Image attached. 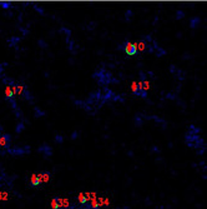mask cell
Here are the masks:
<instances>
[{
	"mask_svg": "<svg viewBox=\"0 0 207 209\" xmlns=\"http://www.w3.org/2000/svg\"><path fill=\"white\" fill-rule=\"evenodd\" d=\"M145 119H152V120H155V121L158 123V124L162 125V128H166L167 127L166 120L162 119V118H160V117H157V115H145Z\"/></svg>",
	"mask_w": 207,
	"mask_h": 209,
	"instance_id": "obj_9",
	"label": "cell"
},
{
	"mask_svg": "<svg viewBox=\"0 0 207 209\" xmlns=\"http://www.w3.org/2000/svg\"><path fill=\"white\" fill-rule=\"evenodd\" d=\"M24 128H25L24 123H19V124L16 125V133H21V131L24 130Z\"/></svg>",
	"mask_w": 207,
	"mask_h": 209,
	"instance_id": "obj_23",
	"label": "cell"
},
{
	"mask_svg": "<svg viewBox=\"0 0 207 209\" xmlns=\"http://www.w3.org/2000/svg\"><path fill=\"white\" fill-rule=\"evenodd\" d=\"M151 150H152V152H157V153L160 152V149L157 148V146H156V145H152V146H151Z\"/></svg>",
	"mask_w": 207,
	"mask_h": 209,
	"instance_id": "obj_30",
	"label": "cell"
},
{
	"mask_svg": "<svg viewBox=\"0 0 207 209\" xmlns=\"http://www.w3.org/2000/svg\"><path fill=\"white\" fill-rule=\"evenodd\" d=\"M0 6L4 8V9H7V8L11 6V3H0Z\"/></svg>",
	"mask_w": 207,
	"mask_h": 209,
	"instance_id": "obj_27",
	"label": "cell"
},
{
	"mask_svg": "<svg viewBox=\"0 0 207 209\" xmlns=\"http://www.w3.org/2000/svg\"><path fill=\"white\" fill-rule=\"evenodd\" d=\"M185 140H186L187 146L194 148L196 150L201 149L205 146V140H203V138H201L200 135H188V134H186Z\"/></svg>",
	"mask_w": 207,
	"mask_h": 209,
	"instance_id": "obj_2",
	"label": "cell"
},
{
	"mask_svg": "<svg viewBox=\"0 0 207 209\" xmlns=\"http://www.w3.org/2000/svg\"><path fill=\"white\" fill-rule=\"evenodd\" d=\"M134 120H135V125H136L137 128L141 127V125L143 124V120H145V114H143V113H137V114L135 115Z\"/></svg>",
	"mask_w": 207,
	"mask_h": 209,
	"instance_id": "obj_10",
	"label": "cell"
},
{
	"mask_svg": "<svg viewBox=\"0 0 207 209\" xmlns=\"http://www.w3.org/2000/svg\"><path fill=\"white\" fill-rule=\"evenodd\" d=\"M93 78L94 79H97L99 84L102 85V87L105 88L107 84L111 83L114 76H112V74L110 72H107L104 66H101V68H99L97 70H95V73L93 74Z\"/></svg>",
	"mask_w": 207,
	"mask_h": 209,
	"instance_id": "obj_1",
	"label": "cell"
},
{
	"mask_svg": "<svg viewBox=\"0 0 207 209\" xmlns=\"http://www.w3.org/2000/svg\"><path fill=\"white\" fill-rule=\"evenodd\" d=\"M39 46H40V48H43V49H46V48H48V44L45 43L43 39H40V40H39Z\"/></svg>",
	"mask_w": 207,
	"mask_h": 209,
	"instance_id": "obj_25",
	"label": "cell"
},
{
	"mask_svg": "<svg viewBox=\"0 0 207 209\" xmlns=\"http://www.w3.org/2000/svg\"><path fill=\"white\" fill-rule=\"evenodd\" d=\"M131 89H132L134 95L140 97V98H142V99H146V98H147V91L142 88V85H141V84L136 85V83L134 81V83L131 84Z\"/></svg>",
	"mask_w": 207,
	"mask_h": 209,
	"instance_id": "obj_5",
	"label": "cell"
},
{
	"mask_svg": "<svg viewBox=\"0 0 207 209\" xmlns=\"http://www.w3.org/2000/svg\"><path fill=\"white\" fill-rule=\"evenodd\" d=\"M51 205L54 209H69L70 208V204H69V200L65 198H60L56 197L51 200Z\"/></svg>",
	"mask_w": 207,
	"mask_h": 209,
	"instance_id": "obj_4",
	"label": "cell"
},
{
	"mask_svg": "<svg viewBox=\"0 0 207 209\" xmlns=\"http://www.w3.org/2000/svg\"><path fill=\"white\" fill-rule=\"evenodd\" d=\"M175 76L179 79V81H183V80L186 79V73L183 72V70H181V69H177V72H176Z\"/></svg>",
	"mask_w": 207,
	"mask_h": 209,
	"instance_id": "obj_14",
	"label": "cell"
},
{
	"mask_svg": "<svg viewBox=\"0 0 207 209\" xmlns=\"http://www.w3.org/2000/svg\"><path fill=\"white\" fill-rule=\"evenodd\" d=\"M166 99L176 100V99H177V94H176V93H168V94H166Z\"/></svg>",
	"mask_w": 207,
	"mask_h": 209,
	"instance_id": "obj_22",
	"label": "cell"
},
{
	"mask_svg": "<svg viewBox=\"0 0 207 209\" xmlns=\"http://www.w3.org/2000/svg\"><path fill=\"white\" fill-rule=\"evenodd\" d=\"M95 26H96V23H95V21H91L90 24L86 26V29H87V30H94Z\"/></svg>",
	"mask_w": 207,
	"mask_h": 209,
	"instance_id": "obj_26",
	"label": "cell"
},
{
	"mask_svg": "<svg viewBox=\"0 0 207 209\" xmlns=\"http://www.w3.org/2000/svg\"><path fill=\"white\" fill-rule=\"evenodd\" d=\"M59 33H63V34L66 36V40H67V39H71V30L69 29V28H66V26H60Z\"/></svg>",
	"mask_w": 207,
	"mask_h": 209,
	"instance_id": "obj_13",
	"label": "cell"
},
{
	"mask_svg": "<svg viewBox=\"0 0 207 209\" xmlns=\"http://www.w3.org/2000/svg\"><path fill=\"white\" fill-rule=\"evenodd\" d=\"M139 78H140V83H146V79H147V75L145 72H140L139 73Z\"/></svg>",
	"mask_w": 207,
	"mask_h": 209,
	"instance_id": "obj_19",
	"label": "cell"
},
{
	"mask_svg": "<svg viewBox=\"0 0 207 209\" xmlns=\"http://www.w3.org/2000/svg\"><path fill=\"white\" fill-rule=\"evenodd\" d=\"M34 110H35V117L36 118H41V117H45V115H46V113H45L44 110H41V109H39L37 106L35 108Z\"/></svg>",
	"mask_w": 207,
	"mask_h": 209,
	"instance_id": "obj_15",
	"label": "cell"
},
{
	"mask_svg": "<svg viewBox=\"0 0 207 209\" xmlns=\"http://www.w3.org/2000/svg\"><path fill=\"white\" fill-rule=\"evenodd\" d=\"M34 8H35V10L39 11V14H40V15H45V11H44L43 8H40L39 5H34Z\"/></svg>",
	"mask_w": 207,
	"mask_h": 209,
	"instance_id": "obj_24",
	"label": "cell"
},
{
	"mask_svg": "<svg viewBox=\"0 0 207 209\" xmlns=\"http://www.w3.org/2000/svg\"><path fill=\"white\" fill-rule=\"evenodd\" d=\"M66 44H67V49H69V51H71L72 54H76V53H78V50H79V45L76 44L75 40H72V39H67V40H66Z\"/></svg>",
	"mask_w": 207,
	"mask_h": 209,
	"instance_id": "obj_7",
	"label": "cell"
},
{
	"mask_svg": "<svg viewBox=\"0 0 207 209\" xmlns=\"http://www.w3.org/2000/svg\"><path fill=\"white\" fill-rule=\"evenodd\" d=\"M54 140H55L58 144H63V143H64V135L59 133V134H56V135H55V138H54Z\"/></svg>",
	"mask_w": 207,
	"mask_h": 209,
	"instance_id": "obj_16",
	"label": "cell"
},
{
	"mask_svg": "<svg viewBox=\"0 0 207 209\" xmlns=\"http://www.w3.org/2000/svg\"><path fill=\"white\" fill-rule=\"evenodd\" d=\"M132 17H134V13H132V10H130V9H129V10L125 13V19H126V21H131Z\"/></svg>",
	"mask_w": 207,
	"mask_h": 209,
	"instance_id": "obj_18",
	"label": "cell"
},
{
	"mask_svg": "<svg viewBox=\"0 0 207 209\" xmlns=\"http://www.w3.org/2000/svg\"><path fill=\"white\" fill-rule=\"evenodd\" d=\"M200 131H201V129L198 127H196L195 124H190L186 134H188V135H200Z\"/></svg>",
	"mask_w": 207,
	"mask_h": 209,
	"instance_id": "obj_11",
	"label": "cell"
},
{
	"mask_svg": "<svg viewBox=\"0 0 207 209\" xmlns=\"http://www.w3.org/2000/svg\"><path fill=\"white\" fill-rule=\"evenodd\" d=\"M117 49H119V50H122V51H125L127 55H130V57L137 55V54H139V51H137V48H136V44H134V43H131V41H129V40L122 41V43L117 46Z\"/></svg>",
	"mask_w": 207,
	"mask_h": 209,
	"instance_id": "obj_3",
	"label": "cell"
},
{
	"mask_svg": "<svg viewBox=\"0 0 207 209\" xmlns=\"http://www.w3.org/2000/svg\"><path fill=\"white\" fill-rule=\"evenodd\" d=\"M200 23H201L200 18H198V17H192L190 19V28L191 29H196L198 25H200Z\"/></svg>",
	"mask_w": 207,
	"mask_h": 209,
	"instance_id": "obj_12",
	"label": "cell"
},
{
	"mask_svg": "<svg viewBox=\"0 0 207 209\" xmlns=\"http://www.w3.org/2000/svg\"><path fill=\"white\" fill-rule=\"evenodd\" d=\"M19 38L18 36H13V38H10V39L9 40H7V41H9V44H10V46H15V45H16L18 43H19Z\"/></svg>",
	"mask_w": 207,
	"mask_h": 209,
	"instance_id": "obj_17",
	"label": "cell"
},
{
	"mask_svg": "<svg viewBox=\"0 0 207 209\" xmlns=\"http://www.w3.org/2000/svg\"><path fill=\"white\" fill-rule=\"evenodd\" d=\"M30 152V146H24V148H15V149H9V153L13 155H20V154H28Z\"/></svg>",
	"mask_w": 207,
	"mask_h": 209,
	"instance_id": "obj_8",
	"label": "cell"
},
{
	"mask_svg": "<svg viewBox=\"0 0 207 209\" xmlns=\"http://www.w3.org/2000/svg\"><path fill=\"white\" fill-rule=\"evenodd\" d=\"M37 152L41 153L44 157H48V158L52 155V148H51V146H50L49 144H46V143H43V144L39 146Z\"/></svg>",
	"mask_w": 207,
	"mask_h": 209,
	"instance_id": "obj_6",
	"label": "cell"
},
{
	"mask_svg": "<svg viewBox=\"0 0 207 209\" xmlns=\"http://www.w3.org/2000/svg\"><path fill=\"white\" fill-rule=\"evenodd\" d=\"M70 138L72 139V140H75L76 138H79V133H78V131H76V130H75V131H72V134H71V137H70Z\"/></svg>",
	"mask_w": 207,
	"mask_h": 209,
	"instance_id": "obj_28",
	"label": "cell"
},
{
	"mask_svg": "<svg viewBox=\"0 0 207 209\" xmlns=\"http://www.w3.org/2000/svg\"><path fill=\"white\" fill-rule=\"evenodd\" d=\"M197 152H198V154H200V155H202V154L206 152V146H203V148H201V149H198Z\"/></svg>",
	"mask_w": 207,
	"mask_h": 209,
	"instance_id": "obj_29",
	"label": "cell"
},
{
	"mask_svg": "<svg viewBox=\"0 0 207 209\" xmlns=\"http://www.w3.org/2000/svg\"><path fill=\"white\" fill-rule=\"evenodd\" d=\"M185 18V13H183L182 10H177L176 11V20H181Z\"/></svg>",
	"mask_w": 207,
	"mask_h": 209,
	"instance_id": "obj_20",
	"label": "cell"
},
{
	"mask_svg": "<svg viewBox=\"0 0 207 209\" xmlns=\"http://www.w3.org/2000/svg\"><path fill=\"white\" fill-rule=\"evenodd\" d=\"M177 69H179V68L176 66L175 64H171L170 66H168V70H170V73H171L172 75H175V74H176V72H177Z\"/></svg>",
	"mask_w": 207,
	"mask_h": 209,
	"instance_id": "obj_21",
	"label": "cell"
}]
</instances>
